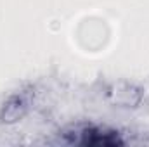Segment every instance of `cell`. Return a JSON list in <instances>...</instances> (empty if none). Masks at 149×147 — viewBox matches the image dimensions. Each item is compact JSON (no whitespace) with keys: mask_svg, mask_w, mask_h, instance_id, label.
<instances>
[{"mask_svg":"<svg viewBox=\"0 0 149 147\" xmlns=\"http://www.w3.org/2000/svg\"><path fill=\"white\" fill-rule=\"evenodd\" d=\"M66 137L70 144H80V146L113 147L123 144V139L118 135V132L109 130V128H101L95 125L76 126L71 132H66Z\"/></svg>","mask_w":149,"mask_h":147,"instance_id":"cell-1","label":"cell"}]
</instances>
